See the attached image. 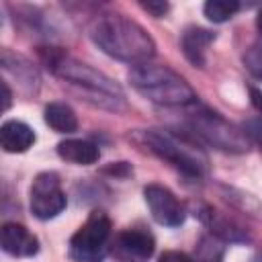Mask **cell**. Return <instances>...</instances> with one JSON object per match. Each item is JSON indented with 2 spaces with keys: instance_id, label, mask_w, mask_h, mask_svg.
<instances>
[{
  "instance_id": "cell-1",
  "label": "cell",
  "mask_w": 262,
  "mask_h": 262,
  "mask_svg": "<svg viewBox=\"0 0 262 262\" xmlns=\"http://www.w3.org/2000/svg\"><path fill=\"white\" fill-rule=\"evenodd\" d=\"M90 39L106 55L141 66L156 55V43L147 31L123 14H102L90 27Z\"/></svg>"
},
{
  "instance_id": "cell-2",
  "label": "cell",
  "mask_w": 262,
  "mask_h": 262,
  "mask_svg": "<svg viewBox=\"0 0 262 262\" xmlns=\"http://www.w3.org/2000/svg\"><path fill=\"white\" fill-rule=\"evenodd\" d=\"M47 68L59 76L61 80H66L68 84L80 88V92L86 96V100L94 102L96 106L102 108H111V111H121L125 108V94L121 90V86L111 80L106 74L74 59L68 57L61 51H45L43 53Z\"/></svg>"
},
{
  "instance_id": "cell-3",
  "label": "cell",
  "mask_w": 262,
  "mask_h": 262,
  "mask_svg": "<svg viewBox=\"0 0 262 262\" xmlns=\"http://www.w3.org/2000/svg\"><path fill=\"white\" fill-rule=\"evenodd\" d=\"M129 82L141 96L162 106H188L196 102V94L186 80L166 66H135L129 72Z\"/></svg>"
},
{
  "instance_id": "cell-4",
  "label": "cell",
  "mask_w": 262,
  "mask_h": 262,
  "mask_svg": "<svg viewBox=\"0 0 262 262\" xmlns=\"http://www.w3.org/2000/svg\"><path fill=\"white\" fill-rule=\"evenodd\" d=\"M141 135H143L145 145L156 156L170 162L172 166H176L186 176L199 178L207 172V156L188 135L172 133L166 129L164 131L162 129H147Z\"/></svg>"
},
{
  "instance_id": "cell-5",
  "label": "cell",
  "mask_w": 262,
  "mask_h": 262,
  "mask_svg": "<svg viewBox=\"0 0 262 262\" xmlns=\"http://www.w3.org/2000/svg\"><path fill=\"white\" fill-rule=\"evenodd\" d=\"M186 113V123L188 129L192 131V135L209 145H213L215 149L221 151H229V154H244L248 151V135L244 133V129L235 127L233 123H229L227 119H223L221 115L205 108V106H194Z\"/></svg>"
},
{
  "instance_id": "cell-6",
  "label": "cell",
  "mask_w": 262,
  "mask_h": 262,
  "mask_svg": "<svg viewBox=\"0 0 262 262\" xmlns=\"http://www.w3.org/2000/svg\"><path fill=\"white\" fill-rule=\"evenodd\" d=\"M111 237V221L102 211H92L70 239V256L78 262H102Z\"/></svg>"
},
{
  "instance_id": "cell-7",
  "label": "cell",
  "mask_w": 262,
  "mask_h": 262,
  "mask_svg": "<svg viewBox=\"0 0 262 262\" xmlns=\"http://www.w3.org/2000/svg\"><path fill=\"white\" fill-rule=\"evenodd\" d=\"M66 209V194L59 188V178L53 172H43L31 186V211L37 219L47 221Z\"/></svg>"
},
{
  "instance_id": "cell-8",
  "label": "cell",
  "mask_w": 262,
  "mask_h": 262,
  "mask_svg": "<svg viewBox=\"0 0 262 262\" xmlns=\"http://www.w3.org/2000/svg\"><path fill=\"white\" fill-rule=\"evenodd\" d=\"M154 237L143 229H125L111 242V256L117 262H147L154 254Z\"/></svg>"
},
{
  "instance_id": "cell-9",
  "label": "cell",
  "mask_w": 262,
  "mask_h": 262,
  "mask_svg": "<svg viewBox=\"0 0 262 262\" xmlns=\"http://www.w3.org/2000/svg\"><path fill=\"white\" fill-rule=\"evenodd\" d=\"M145 203L151 211V217L160 225L168 227H178L184 221V209L178 203V199L162 184H147L143 188Z\"/></svg>"
},
{
  "instance_id": "cell-10",
  "label": "cell",
  "mask_w": 262,
  "mask_h": 262,
  "mask_svg": "<svg viewBox=\"0 0 262 262\" xmlns=\"http://www.w3.org/2000/svg\"><path fill=\"white\" fill-rule=\"evenodd\" d=\"M0 242H2V250L10 256L27 258L39 252V239L20 223H4Z\"/></svg>"
},
{
  "instance_id": "cell-11",
  "label": "cell",
  "mask_w": 262,
  "mask_h": 262,
  "mask_svg": "<svg viewBox=\"0 0 262 262\" xmlns=\"http://www.w3.org/2000/svg\"><path fill=\"white\" fill-rule=\"evenodd\" d=\"M0 143L8 154H23L35 143V131L23 121H6L0 129Z\"/></svg>"
},
{
  "instance_id": "cell-12",
  "label": "cell",
  "mask_w": 262,
  "mask_h": 262,
  "mask_svg": "<svg viewBox=\"0 0 262 262\" xmlns=\"http://www.w3.org/2000/svg\"><path fill=\"white\" fill-rule=\"evenodd\" d=\"M213 39H215V35L207 29H201V27L186 29L182 35V51H184L186 59L192 66L203 68L205 66V51Z\"/></svg>"
},
{
  "instance_id": "cell-13",
  "label": "cell",
  "mask_w": 262,
  "mask_h": 262,
  "mask_svg": "<svg viewBox=\"0 0 262 262\" xmlns=\"http://www.w3.org/2000/svg\"><path fill=\"white\" fill-rule=\"evenodd\" d=\"M57 154L61 160L72 162V164H80V166L94 164L100 158L98 147L86 139H66L57 145Z\"/></svg>"
},
{
  "instance_id": "cell-14",
  "label": "cell",
  "mask_w": 262,
  "mask_h": 262,
  "mask_svg": "<svg viewBox=\"0 0 262 262\" xmlns=\"http://www.w3.org/2000/svg\"><path fill=\"white\" fill-rule=\"evenodd\" d=\"M45 123L57 133H74L78 129L76 113L63 102H51L45 106Z\"/></svg>"
},
{
  "instance_id": "cell-15",
  "label": "cell",
  "mask_w": 262,
  "mask_h": 262,
  "mask_svg": "<svg viewBox=\"0 0 262 262\" xmlns=\"http://www.w3.org/2000/svg\"><path fill=\"white\" fill-rule=\"evenodd\" d=\"M203 10L211 23H225L239 10V4L235 0H209L205 2Z\"/></svg>"
},
{
  "instance_id": "cell-16",
  "label": "cell",
  "mask_w": 262,
  "mask_h": 262,
  "mask_svg": "<svg viewBox=\"0 0 262 262\" xmlns=\"http://www.w3.org/2000/svg\"><path fill=\"white\" fill-rule=\"evenodd\" d=\"M203 219L209 223L211 231H213L215 235L223 237V239H239V237H242V235H239V229H237L231 221H227L225 217L217 215L215 211H207V215H203Z\"/></svg>"
},
{
  "instance_id": "cell-17",
  "label": "cell",
  "mask_w": 262,
  "mask_h": 262,
  "mask_svg": "<svg viewBox=\"0 0 262 262\" xmlns=\"http://www.w3.org/2000/svg\"><path fill=\"white\" fill-rule=\"evenodd\" d=\"M244 66H246V70L256 80L262 82V43L252 45L250 49H246V53H244Z\"/></svg>"
},
{
  "instance_id": "cell-18",
  "label": "cell",
  "mask_w": 262,
  "mask_h": 262,
  "mask_svg": "<svg viewBox=\"0 0 262 262\" xmlns=\"http://www.w3.org/2000/svg\"><path fill=\"white\" fill-rule=\"evenodd\" d=\"M244 133H246L248 139H252V141L260 147V151H262V119H260V121H256V119L246 121V125H244Z\"/></svg>"
},
{
  "instance_id": "cell-19",
  "label": "cell",
  "mask_w": 262,
  "mask_h": 262,
  "mask_svg": "<svg viewBox=\"0 0 262 262\" xmlns=\"http://www.w3.org/2000/svg\"><path fill=\"white\" fill-rule=\"evenodd\" d=\"M141 8L147 10L151 16L160 18V16H164L168 12L170 6H168V2H154V0H149V2H141Z\"/></svg>"
},
{
  "instance_id": "cell-20",
  "label": "cell",
  "mask_w": 262,
  "mask_h": 262,
  "mask_svg": "<svg viewBox=\"0 0 262 262\" xmlns=\"http://www.w3.org/2000/svg\"><path fill=\"white\" fill-rule=\"evenodd\" d=\"M158 262H192V258L184 252H178V250H168L160 256Z\"/></svg>"
},
{
  "instance_id": "cell-21",
  "label": "cell",
  "mask_w": 262,
  "mask_h": 262,
  "mask_svg": "<svg viewBox=\"0 0 262 262\" xmlns=\"http://www.w3.org/2000/svg\"><path fill=\"white\" fill-rule=\"evenodd\" d=\"M250 100H252V106L260 113V119H262V90L250 88Z\"/></svg>"
},
{
  "instance_id": "cell-22",
  "label": "cell",
  "mask_w": 262,
  "mask_h": 262,
  "mask_svg": "<svg viewBox=\"0 0 262 262\" xmlns=\"http://www.w3.org/2000/svg\"><path fill=\"white\" fill-rule=\"evenodd\" d=\"M2 90H4V111L10 106V90H8V84L2 82Z\"/></svg>"
},
{
  "instance_id": "cell-23",
  "label": "cell",
  "mask_w": 262,
  "mask_h": 262,
  "mask_svg": "<svg viewBox=\"0 0 262 262\" xmlns=\"http://www.w3.org/2000/svg\"><path fill=\"white\" fill-rule=\"evenodd\" d=\"M256 27H258V31L262 33V8L258 10V16H256Z\"/></svg>"
},
{
  "instance_id": "cell-24",
  "label": "cell",
  "mask_w": 262,
  "mask_h": 262,
  "mask_svg": "<svg viewBox=\"0 0 262 262\" xmlns=\"http://www.w3.org/2000/svg\"><path fill=\"white\" fill-rule=\"evenodd\" d=\"M254 262H262V252H258V254H256V258H254Z\"/></svg>"
}]
</instances>
